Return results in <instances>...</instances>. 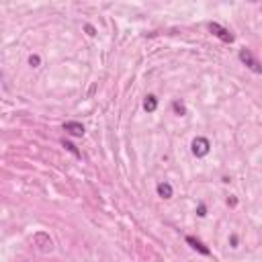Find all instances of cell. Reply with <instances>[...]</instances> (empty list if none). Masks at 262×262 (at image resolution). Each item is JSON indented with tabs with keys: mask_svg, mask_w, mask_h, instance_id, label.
I'll return each mask as SVG.
<instances>
[{
	"mask_svg": "<svg viewBox=\"0 0 262 262\" xmlns=\"http://www.w3.org/2000/svg\"><path fill=\"white\" fill-rule=\"evenodd\" d=\"M156 190H158V196H162V199H172V186H170L168 182H160V184L156 186Z\"/></svg>",
	"mask_w": 262,
	"mask_h": 262,
	"instance_id": "8",
	"label": "cell"
},
{
	"mask_svg": "<svg viewBox=\"0 0 262 262\" xmlns=\"http://www.w3.org/2000/svg\"><path fill=\"white\" fill-rule=\"evenodd\" d=\"M33 242H35L37 250L43 252V254H47V252L53 250V239H51L49 233H45V231H37V233L33 235Z\"/></svg>",
	"mask_w": 262,
	"mask_h": 262,
	"instance_id": "3",
	"label": "cell"
},
{
	"mask_svg": "<svg viewBox=\"0 0 262 262\" xmlns=\"http://www.w3.org/2000/svg\"><path fill=\"white\" fill-rule=\"evenodd\" d=\"M39 63H41V57L39 55H29V66L31 68H39Z\"/></svg>",
	"mask_w": 262,
	"mask_h": 262,
	"instance_id": "11",
	"label": "cell"
},
{
	"mask_svg": "<svg viewBox=\"0 0 262 262\" xmlns=\"http://www.w3.org/2000/svg\"><path fill=\"white\" fill-rule=\"evenodd\" d=\"M84 29H86V33H88L90 37H94V35H96V31H94V27H92V25H84Z\"/></svg>",
	"mask_w": 262,
	"mask_h": 262,
	"instance_id": "13",
	"label": "cell"
},
{
	"mask_svg": "<svg viewBox=\"0 0 262 262\" xmlns=\"http://www.w3.org/2000/svg\"><path fill=\"white\" fill-rule=\"evenodd\" d=\"M190 151H192V156H196V158H205V156L211 151L209 139H207V137H194L192 143H190Z\"/></svg>",
	"mask_w": 262,
	"mask_h": 262,
	"instance_id": "2",
	"label": "cell"
},
{
	"mask_svg": "<svg viewBox=\"0 0 262 262\" xmlns=\"http://www.w3.org/2000/svg\"><path fill=\"white\" fill-rule=\"evenodd\" d=\"M186 244L192 248V250H196V252H201L203 256H209L211 254V250L201 242V239H196V237H192V235H186Z\"/></svg>",
	"mask_w": 262,
	"mask_h": 262,
	"instance_id": "6",
	"label": "cell"
},
{
	"mask_svg": "<svg viewBox=\"0 0 262 262\" xmlns=\"http://www.w3.org/2000/svg\"><path fill=\"white\" fill-rule=\"evenodd\" d=\"M207 29H209V33H213V35H215L217 39H221L223 43H233V39H235L233 33H229V31H227L225 27H221L219 23H209Z\"/></svg>",
	"mask_w": 262,
	"mask_h": 262,
	"instance_id": "4",
	"label": "cell"
},
{
	"mask_svg": "<svg viewBox=\"0 0 262 262\" xmlns=\"http://www.w3.org/2000/svg\"><path fill=\"white\" fill-rule=\"evenodd\" d=\"M63 131H68L74 137H82L84 135V125L78 123V121H68V123H63Z\"/></svg>",
	"mask_w": 262,
	"mask_h": 262,
	"instance_id": "5",
	"label": "cell"
},
{
	"mask_svg": "<svg viewBox=\"0 0 262 262\" xmlns=\"http://www.w3.org/2000/svg\"><path fill=\"white\" fill-rule=\"evenodd\" d=\"M172 108H174L180 117H182V115H186V106H184L182 102H178V100H174V102H172Z\"/></svg>",
	"mask_w": 262,
	"mask_h": 262,
	"instance_id": "10",
	"label": "cell"
},
{
	"mask_svg": "<svg viewBox=\"0 0 262 262\" xmlns=\"http://www.w3.org/2000/svg\"><path fill=\"white\" fill-rule=\"evenodd\" d=\"M237 57H239V61H242L248 70H252L254 74H262V63L254 57V53H252L250 49L242 47V49H239V53H237Z\"/></svg>",
	"mask_w": 262,
	"mask_h": 262,
	"instance_id": "1",
	"label": "cell"
},
{
	"mask_svg": "<svg viewBox=\"0 0 262 262\" xmlns=\"http://www.w3.org/2000/svg\"><path fill=\"white\" fill-rule=\"evenodd\" d=\"M196 215H199V217H205V215H207V209H205L203 203H199V207H196Z\"/></svg>",
	"mask_w": 262,
	"mask_h": 262,
	"instance_id": "12",
	"label": "cell"
},
{
	"mask_svg": "<svg viewBox=\"0 0 262 262\" xmlns=\"http://www.w3.org/2000/svg\"><path fill=\"white\" fill-rule=\"evenodd\" d=\"M61 145H63V147H66V149H68L70 154H74L76 158H82V154H80V149H78V147H76L74 143H70V141H66V139H61Z\"/></svg>",
	"mask_w": 262,
	"mask_h": 262,
	"instance_id": "9",
	"label": "cell"
},
{
	"mask_svg": "<svg viewBox=\"0 0 262 262\" xmlns=\"http://www.w3.org/2000/svg\"><path fill=\"white\" fill-rule=\"evenodd\" d=\"M158 108V98L154 96V94H147L145 98H143V111L145 113H154Z\"/></svg>",
	"mask_w": 262,
	"mask_h": 262,
	"instance_id": "7",
	"label": "cell"
}]
</instances>
